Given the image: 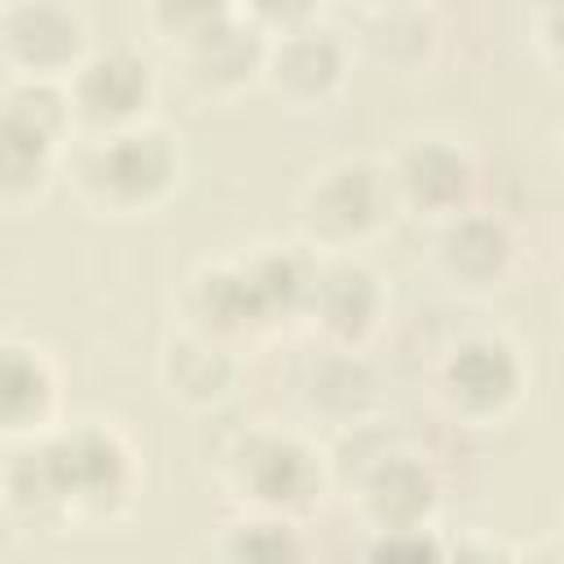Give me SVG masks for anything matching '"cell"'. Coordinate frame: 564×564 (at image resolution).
Masks as SVG:
<instances>
[{
	"label": "cell",
	"instance_id": "obj_1",
	"mask_svg": "<svg viewBox=\"0 0 564 564\" xmlns=\"http://www.w3.org/2000/svg\"><path fill=\"white\" fill-rule=\"evenodd\" d=\"M62 176L84 212L101 220H145L176 198L185 181V150L172 128L150 119L106 137H75Z\"/></svg>",
	"mask_w": 564,
	"mask_h": 564
},
{
	"label": "cell",
	"instance_id": "obj_2",
	"mask_svg": "<svg viewBox=\"0 0 564 564\" xmlns=\"http://www.w3.org/2000/svg\"><path fill=\"white\" fill-rule=\"evenodd\" d=\"M216 485L238 511L304 520L330 489V458L300 427L251 423L220 445Z\"/></svg>",
	"mask_w": 564,
	"mask_h": 564
},
{
	"label": "cell",
	"instance_id": "obj_3",
	"mask_svg": "<svg viewBox=\"0 0 564 564\" xmlns=\"http://www.w3.org/2000/svg\"><path fill=\"white\" fill-rule=\"evenodd\" d=\"M397 216L388 163L375 154H335L295 194V234L322 256H361Z\"/></svg>",
	"mask_w": 564,
	"mask_h": 564
},
{
	"label": "cell",
	"instance_id": "obj_4",
	"mask_svg": "<svg viewBox=\"0 0 564 564\" xmlns=\"http://www.w3.org/2000/svg\"><path fill=\"white\" fill-rule=\"evenodd\" d=\"M0 203L9 212L35 207L62 176L75 145V110L66 84L4 79L0 84Z\"/></svg>",
	"mask_w": 564,
	"mask_h": 564
},
{
	"label": "cell",
	"instance_id": "obj_5",
	"mask_svg": "<svg viewBox=\"0 0 564 564\" xmlns=\"http://www.w3.org/2000/svg\"><path fill=\"white\" fill-rule=\"evenodd\" d=\"M53 467L62 476L75 524H119L132 516L145 489V463L132 436L101 414L66 419L48 436Z\"/></svg>",
	"mask_w": 564,
	"mask_h": 564
},
{
	"label": "cell",
	"instance_id": "obj_6",
	"mask_svg": "<svg viewBox=\"0 0 564 564\" xmlns=\"http://www.w3.org/2000/svg\"><path fill=\"white\" fill-rule=\"evenodd\" d=\"M427 383L445 419L463 427H498L529 397V357L507 330L476 326L436 352Z\"/></svg>",
	"mask_w": 564,
	"mask_h": 564
},
{
	"label": "cell",
	"instance_id": "obj_7",
	"mask_svg": "<svg viewBox=\"0 0 564 564\" xmlns=\"http://www.w3.org/2000/svg\"><path fill=\"white\" fill-rule=\"evenodd\" d=\"M383 163L397 194V212L427 229L476 207L480 163L471 145L449 132H410L383 154Z\"/></svg>",
	"mask_w": 564,
	"mask_h": 564
},
{
	"label": "cell",
	"instance_id": "obj_8",
	"mask_svg": "<svg viewBox=\"0 0 564 564\" xmlns=\"http://www.w3.org/2000/svg\"><path fill=\"white\" fill-rule=\"evenodd\" d=\"M66 93H70L79 137H106V132H123L154 119L159 70L141 44L106 40L66 79Z\"/></svg>",
	"mask_w": 564,
	"mask_h": 564
},
{
	"label": "cell",
	"instance_id": "obj_9",
	"mask_svg": "<svg viewBox=\"0 0 564 564\" xmlns=\"http://www.w3.org/2000/svg\"><path fill=\"white\" fill-rule=\"evenodd\" d=\"M441 502H445V485H441L432 458L410 445H397V441L370 449L352 476L357 520L375 538L432 529L441 516Z\"/></svg>",
	"mask_w": 564,
	"mask_h": 564
},
{
	"label": "cell",
	"instance_id": "obj_10",
	"mask_svg": "<svg viewBox=\"0 0 564 564\" xmlns=\"http://www.w3.org/2000/svg\"><path fill=\"white\" fill-rule=\"evenodd\" d=\"M97 48L84 9L62 0H9L0 9V66L4 79L66 84Z\"/></svg>",
	"mask_w": 564,
	"mask_h": 564
},
{
	"label": "cell",
	"instance_id": "obj_11",
	"mask_svg": "<svg viewBox=\"0 0 564 564\" xmlns=\"http://www.w3.org/2000/svg\"><path fill=\"white\" fill-rule=\"evenodd\" d=\"M269 35L242 13V4H225L203 31L172 48V66L189 97L198 101H234L251 84L264 79Z\"/></svg>",
	"mask_w": 564,
	"mask_h": 564
},
{
	"label": "cell",
	"instance_id": "obj_12",
	"mask_svg": "<svg viewBox=\"0 0 564 564\" xmlns=\"http://www.w3.org/2000/svg\"><path fill=\"white\" fill-rule=\"evenodd\" d=\"M172 304H176L181 330L225 344L234 352H247L260 339H269L264 313L251 295V282H247L238 256H207V260L189 264L185 278L176 282Z\"/></svg>",
	"mask_w": 564,
	"mask_h": 564
},
{
	"label": "cell",
	"instance_id": "obj_13",
	"mask_svg": "<svg viewBox=\"0 0 564 564\" xmlns=\"http://www.w3.org/2000/svg\"><path fill=\"white\" fill-rule=\"evenodd\" d=\"M352 75V44L339 26H330L326 18L286 31L278 40H269V57H264V88L295 115H313L326 110L344 97Z\"/></svg>",
	"mask_w": 564,
	"mask_h": 564
},
{
	"label": "cell",
	"instance_id": "obj_14",
	"mask_svg": "<svg viewBox=\"0 0 564 564\" xmlns=\"http://www.w3.org/2000/svg\"><path fill=\"white\" fill-rule=\"evenodd\" d=\"M388 308H392V291L366 256H322L304 330L322 348L366 352V344L383 330Z\"/></svg>",
	"mask_w": 564,
	"mask_h": 564
},
{
	"label": "cell",
	"instance_id": "obj_15",
	"mask_svg": "<svg viewBox=\"0 0 564 564\" xmlns=\"http://www.w3.org/2000/svg\"><path fill=\"white\" fill-rule=\"evenodd\" d=\"M432 269L463 295H494L520 273V234L494 207H467L432 229Z\"/></svg>",
	"mask_w": 564,
	"mask_h": 564
},
{
	"label": "cell",
	"instance_id": "obj_16",
	"mask_svg": "<svg viewBox=\"0 0 564 564\" xmlns=\"http://www.w3.org/2000/svg\"><path fill=\"white\" fill-rule=\"evenodd\" d=\"M62 405H66V383H62L57 357L44 344L9 330L0 339V436L4 445L53 436L66 423Z\"/></svg>",
	"mask_w": 564,
	"mask_h": 564
},
{
	"label": "cell",
	"instance_id": "obj_17",
	"mask_svg": "<svg viewBox=\"0 0 564 564\" xmlns=\"http://www.w3.org/2000/svg\"><path fill=\"white\" fill-rule=\"evenodd\" d=\"M295 405L304 419L357 432L366 427L383 405V379L366 352L348 348H322L300 361L295 370Z\"/></svg>",
	"mask_w": 564,
	"mask_h": 564
},
{
	"label": "cell",
	"instance_id": "obj_18",
	"mask_svg": "<svg viewBox=\"0 0 564 564\" xmlns=\"http://www.w3.org/2000/svg\"><path fill=\"white\" fill-rule=\"evenodd\" d=\"M238 264L251 282V295L264 313L269 335L304 326L308 300L322 273V251L308 247L300 234L295 238H260L247 251H238Z\"/></svg>",
	"mask_w": 564,
	"mask_h": 564
},
{
	"label": "cell",
	"instance_id": "obj_19",
	"mask_svg": "<svg viewBox=\"0 0 564 564\" xmlns=\"http://www.w3.org/2000/svg\"><path fill=\"white\" fill-rule=\"evenodd\" d=\"M0 502H4V520L18 533L57 538V533L75 529L62 476H57L53 454H48V436L44 441H22V445H4Z\"/></svg>",
	"mask_w": 564,
	"mask_h": 564
},
{
	"label": "cell",
	"instance_id": "obj_20",
	"mask_svg": "<svg viewBox=\"0 0 564 564\" xmlns=\"http://www.w3.org/2000/svg\"><path fill=\"white\" fill-rule=\"evenodd\" d=\"M242 383V352L198 339L189 330H167L159 344V388L172 405L185 410H216Z\"/></svg>",
	"mask_w": 564,
	"mask_h": 564
},
{
	"label": "cell",
	"instance_id": "obj_21",
	"mask_svg": "<svg viewBox=\"0 0 564 564\" xmlns=\"http://www.w3.org/2000/svg\"><path fill=\"white\" fill-rule=\"evenodd\" d=\"M357 31L348 35L375 66L392 75H419L441 48V18L427 4H366L352 13Z\"/></svg>",
	"mask_w": 564,
	"mask_h": 564
},
{
	"label": "cell",
	"instance_id": "obj_22",
	"mask_svg": "<svg viewBox=\"0 0 564 564\" xmlns=\"http://www.w3.org/2000/svg\"><path fill=\"white\" fill-rule=\"evenodd\" d=\"M212 564H313L300 520L238 511L212 542Z\"/></svg>",
	"mask_w": 564,
	"mask_h": 564
},
{
	"label": "cell",
	"instance_id": "obj_23",
	"mask_svg": "<svg viewBox=\"0 0 564 564\" xmlns=\"http://www.w3.org/2000/svg\"><path fill=\"white\" fill-rule=\"evenodd\" d=\"M220 9H225V0H159V4L145 9V26L172 53L181 40H189L194 31H203Z\"/></svg>",
	"mask_w": 564,
	"mask_h": 564
},
{
	"label": "cell",
	"instance_id": "obj_24",
	"mask_svg": "<svg viewBox=\"0 0 564 564\" xmlns=\"http://www.w3.org/2000/svg\"><path fill=\"white\" fill-rule=\"evenodd\" d=\"M441 555H445V542L432 529H423V533L375 538L366 551V564H441Z\"/></svg>",
	"mask_w": 564,
	"mask_h": 564
},
{
	"label": "cell",
	"instance_id": "obj_25",
	"mask_svg": "<svg viewBox=\"0 0 564 564\" xmlns=\"http://www.w3.org/2000/svg\"><path fill=\"white\" fill-rule=\"evenodd\" d=\"M441 564H520V546H511V542H502L494 533L467 529V533L445 542Z\"/></svg>",
	"mask_w": 564,
	"mask_h": 564
},
{
	"label": "cell",
	"instance_id": "obj_26",
	"mask_svg": "<svg viewBox=\"0 0 564 564\" xmlns=\"http://www.w3.org/2000/svg\"><path fill=\"white\" fill-rule=\"evenodd\" d=\"M529 44L542 57V66L564 79V0L529 13Z\"/></svg>",
	"mask_w": 564,
	"mask_h": 564
},
{
	"label": "cell",
	"instance_id": "obj_27",
	"mask_svg": "<svg viewBox=\"0 0 564 564\" xmlns=\"http://www.w3.org/2000/svg\"><path fill=\"white\" fill-rule=\"evenodd\" d=\"M242 13H247L269 40L286 35V31H300V26H308V22L322 18V9L308 4V0H286V4H278V0H260V4H242Z\"/></svg>",
	"mask_w": 564,
	"mask_h": 564
},
{
	"label": "cell",
	"instance_id": "obj_28",
	"mask_svg": "<svg viewBox=\"0 0 564 564\" xmlns=\"http://www.w3.org/2000/svg\"><path fill=\"white\" fill-rule=\"evenodd\" d=\"M520 564H564V538H533L520 546Z\"/></svg>",
	"mask_w": 564,
	"mask_h": 564
},
{
	"label": "cell",
	"instance_id": "obj_29",
	"mask_svg": "<svg viewBox=\"0 0 564 564\" xmlns=\"http://www.w3.org/2000/svg\"><path fill=\"white\" fill-rule=\"evenodd\" d=\"M560 159H564V123H560Z\"/></svg>",
	"mask_w": 564,
	"mask_h": 564
}]
</instances>
